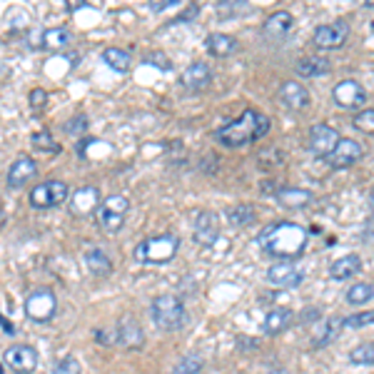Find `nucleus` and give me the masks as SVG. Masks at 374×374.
<instances>
[{
    "mask_svg": "<svg viewBox=\"0 0 374 374\" xmlns=\"http://www.w3.org/2000/svg\"><path fill=\"white\" fill-rule=\"evenodd\" d=\"M257 244L272 257L295 260L307 247V230L297 222H272V225L262 227V232L257 235Z\"/></svg>",
    "mask_w": 374,
    "mask_h": 374,
    "instance_id": "1",
    "label": "nucleus"
},
{
    "mask_svg": "<svg viewBox=\"0 0 374 374\" xmlns=\"http://www.w3.org/2000/svg\"><path fill=\"white\" fill-rule=\"evenodd\" d=\"M272 127L270 118L260 110H244L237 120H232L230 125L220 127V130L215 132V137L220 140L225 148H242V145H249L265 137Z\"/></svg>",
    "mask_w": 374,
    "mask_h": 374,
    "instance_id": "2",
    "label": "nucleus"
},
{
    "mask_svg": "<svg viewBox=\"0 0 374 374\" xmlns=\"http://www.w3.org/2000/svg\"><path fill=\"white\" fill-rule=\"evenodd\" d=\"M150 315L157 329L162 332H175V329H182L187 325V309L173 295H160V297L153 299V307H150Z\"/></svg>",
    "mask_w": 374,
    "mask_h": 374,
    "instance_id": "3",
    "label": "nucleus"
},
{
    "mask_svg": "<svg viewBox=\"0 0 374 374\" xmlns=\"http://www.w3.org/2000/svg\"><path fill=\"white\" fill-rule=\"evenodd\" d=\"M180 240L178 235H155L135 247V260L140 265H167L178 255Z\"/></svg>",
    "mask_w": 374,
    "mask_h": 374,
    "instance_id": "4",
    "label": "nucleus"
},
{
    "mask_svg": "<svg viewBox=\"0 0 374 374\" xmlns=\"http://www.w3.org/2000/svg\"><path fill=\"white\" fill-rule=\"evenodd\" d=\"M130 212V200L123 195H110L105 202H102L100 208L95 212V220L100 222V227L110 235L123 230L125 225V217Z\"/></svg>",
    "mask_w": 374,
    "mask_h": 374,
    "instance_id": "5",
    "label": "nucleus"
},
{
    "mask_svg": "<svg viewBox=\"0 0 374 374\" xmlns=\"http://www.w3.org/2000/svg\"><path fill=\"white\" fill-rule=\"evenodd\" d=\"M30 205L36 210H50L58 208L68 200V185L63 180H45V182H38L33 190H30Z\"/></svg>",
    "mask_w": 374,
    "mask_h": 374,
    "instance_id": "6",
    "label": "nucleus"
},
{
    "mask_svg": "<svg viewBox=\"0 0 374 374\" xmlns=\"http://www.w3.org/2000/svg\"><path fill=\"white\" fill-rule=\"evenodd\" d=\"M58 312V297H55L50 290H36L30 292L28 299H25V315L33 322H50Z\"/></svg>",
    "mask_w": 374,
    "mask_h": 374,
    "instance_id": "7",
    "label": "nucleus"
},
{
    "mask_svg": "<svg viewBox=\"0 0 374 374\" xmlns=\"http://www.w3.org/2000/svg\"><path fill=\"white\" fill-rule=\"evenodd\" d=\"M339 140H342V137H339V132L334 130L332 125L317 123L309 127L307 148H309V153L320 155V157H327V155H332V150L337 148Z\"/></svg>",
    "mask_w": 374,
    "mask_h": 374,
    "instance_id": "8",
    "label": "nucleus"
},
{
    "mask_svg": "<svg viewBox=\"0 0 374 374\" xmlns=\"http://www.w3.org/2000/svg\"><path fill=\"white\" fill-rule=\"evenodd\" d=\"M267 282L279 290H295L304 282V270L299 267L297 262H277L272 265L267 272Z\"/></svg>",
    "mask_w": 374,
    "mask_h": 374,
    "instance_id": "9",
    "label": "nucleus"
},
{
    "mask_svg": "<svg viewBox=\"0 0 374 374\" xmlns=\"http://www.w3.org/2000/svg\"><path fill=\"white\" fill-rule=\"evenodd\" d=\"M347 38H350V23L347 20H334L329 25H320L315 30V36H312V40L322 50H337L345 45Z\"/></svg>",
    "mask_w": 374,
    "mask_h": 374,
    "instance_id": "10",
    "label": "nucleus"
},
{
    "mask_svg": "<svg viewBox=\"0 0 374 374\" xmlns=\"http://www.w3.org/2000/svg\"><path fill=\"white\" fill-rule=\"evenodd\" d=\"M364 155V148L357 140H352V137H342L337 143V148L332 150V155H327L325 160L329 167H334V170H342V167H350L354 165V162L362 160Z\"/></svg>",
    "mask_w": 374,
    "mask_h": 374,
    "instance_id": "11",
    "label": "nucleus"
},
{
    "mask_svg": "<svg viewBox=\"0 0 374 374\" xmlns=\"http://www.w3.org/2000/svg\"><path fill=\"white\" fill-rule=\"evenodd\" d=\"M332 98L339 107H345V110H357V107H362L364 102H367V90L357 83V80H342V83L334 85Z\"/></svg>",
    "mask_w": 374,
    "mask_h": 374,
    "instance_id": "12",
    "label": "nucleus"
},
{
    "mask_svg": "<svg viewBox=\"0 0 374 374\" xmlns=\"http://www.w3.org/2000/svg\"><path fill=\"white\" fill-rule=\"evenodd\" d=\"M192 235H195V242L202 247H212L220 237V225H217V217L212 212H195V222H192Z\"/></svg>",
    "mask_w": 374,
    "mask_h": 374,
    "instance_id": "13",
    "label": "nucleus"
},
{
    "mask_svg": "<svg viewBox=\"0 0 374 374\" xmlns=\"http://www.w3.org/2000/svg\"><path fill=\"white\" fill-rule=\"evenodd\" d=\"M3 362L18 374H30L38 367V352L28 345H15L10 350H6L3 354Z\"/></svg>",
    "mask_w": 374,
    "mask_h": 374,
    "instance_id": "14",
    "label": "nucleus"
},
{
    "mask_svg": "<svg viewBox=\"0 0 374 374\" xmlns=\"http://www.w3.org/2000/svg\"><path fill=\"white\" fill-rule=\"evenodd\" d=\"M279 102H282L285 107H290V110L302 113V110H307V107L312 105V95L307 93L304 85L287 80V83L279 85Z\"/></svg>",
    "mask_w": 374,
    "mask_h": 374,
    "instance_id": "15",
    "label": "nucleus"
},
{
    "mask_svg": "<svg viewBox=\"0 0 374 374\" xmlns=\"http://www.w3.org/2000/svg\"><path fill=\"white\" fill-rule=\"evenodd\" d=\"M292 28H295V18H292V13H287V10L272 13V15L262 23L265 38H270V40H274V42L285 40V38L292 33Z\"/></svg>",
    "mask_w": 374,
    "mask_h": 374,
    "instance_id": "16",
    "label": "nucleus"
},
{
    "mask_svg": "<svg viewBox=\"0 0 374 374\" xmlns=\"http://www.w3.org/2000/svg\"><path fill=\"white\" fill-rule=\"evenodd\" d=\"M180 83H182L185 90H192V93L205 90L212 83V70H210L208 63H190L180 75Z\"/></svg>",
    "mask_w": 374,
    "mask_h": 374,
    "instance_id": "17",
    "label": "nucleus"
},
{
    "mask_svg": "<svg viewBox=\"0 0 374 374\" xmlns=\"http://www.w3.org/2000/svg\"><path fill=\"white\" fill-rule=\"evenodd\" d=\"M118 342L127 350H140L145 345L143 327L137 325L135 317H123V322L118 325Z\"/></svg>",
    "mask_w": 374,
    "mask_h": 374,
    "instance_id": "18",
    "label": "nucleus"
},
{
    "mask_svg": "<svg viewBox=\"0 0 374 374\" xmlns=\"http://www.w3.org/2000/svg\"><path fill=\"white\" fill-rule=\"evenodd\" d=\"M100 190L98 187H93V185H85V187H80V190L72 195V202L70 208L75 215H90V212H98V208H100Z\"/></svg>",
    "mask_w": 374,
    "mask_h": 374,
    "instance_id": "19",
    "label": "nucleus"
},
{
    "mask_svg": "<svg viewBox=\"0 0 374 374\" xmlns=\"http://www.w3.org/2000/svg\"><path fill=\"white\" fill-rule=\"evenodd\" d=\"M38 175V165L33 157H18L8 170V187H23Z\"/></svg>",
    "mask_w": 374,
    "mask_h": 374,
    "instance_id": "20",
    "label": "nucleus"
},
{
    "mask_svg": "<svg viewBox=\"0 0 374 374\" xmlns=\"http://www.w3.org/2000/svg\"><path fill=\"white\" fill-rule=\"evenodd\" d=\"M290 325H292V312H290V309H285V307L270 309L267 317H265V322H262V332L270 334V337H274V334L285 332Z\"/></svg>",
    "mask_w": 374,
    "mask_h": 374,
    "instance_id": "21",
    "label": "nucleus"
},
{
    "mask_svg": "<svg viewBox=\"0 0 374 374\" xmlns=\"http://www.w3.org/2000/svg\"><path fill=\"white\" fill-rule=\"evenodd\" d=\"M359 270H362V260H359V255H345V257H339V260H334L332 265H329V277L342 282V279L354 277Z\"/></svg>",
    "mask_w": 374,
    "mask_h": 374,
    "instance_id": "22",
    "label": "nucleus"
},
{
    "mask_svg": "<svg viewBox=\"0 0 374 374\" xmlns=\"http://www.w3.org/2000/svg\"><path fill=\"white\" fill-rule=\"evenodd\" d=\"M274 197H277L279 205H285V208H304V205H309V202L315 200V195L309 190H302V187H279L277 192H274Z\"/></svg>",
    "mask_w": 374,
    "mask_h": 374,
    "instance_id": "23",
    "label": "nucleus"
},
{
    "mask_svg": "<svg viewBox=\"0 0 374 374\" xmlns=\"http://www.w3.org/2000/svg\"><path fill=\"white\" fill-rule=\"evenodd\" d=\"M85 267H88V272L93 277H107V274L113 272V262H110V257L102 249L93 247L85 252Z\"/></svg>",
    "mask_w": 374,
    "mask_h": 374,
    "instance_id": "24",
    "label": "nucleus"
},
{
    "mask_svg": "<svg viewBox=\"0 0 374 374\" xmlns=\"http://www.w3.org/2000/svg\"><path fill=\"white\" fill-rule=\"evenodd\" d=\"M205 48L215 55V58H227L237 50V40L227 33H210L208 40H205Z\"/></svg>",
    "mask_w": 374,
    "mask_h": 374,
    "instance_id": "25",
    "label": "nucleus"
},
{
    "mask_svg": "<svg viewBox=\"0 0 374 374\" xmlns=\"http://www.w3.org/2000/svg\"><path fill=\"white\" fill-rule=\"evenodd\" d=\"M329 70H332V63L327 58H320V55H309L297 63V72L302 77H322Z\"/></svg>",
    "mask_w": 374,
    "mask_h": 374,
    "instance_id": "26",
    "label": "nucleus"
},
{
    "mask_svg": "<svg viewBox=\"0 0 374 374\" xmlns=\"http://www.w3.org/2000/svg\"><path fill=\"white\" fill-rule=\"evenodd\" d=\"M70 40H72V36H70V30L68 28H50V30H42L40 45L45 50H50V53H55V50L68 48Z\"/></svg>",
    "mask_w": 374,
    "mask_h": 374,
    "instance_id": "27",
    "label": "nucleus"
},
{
    "mask_svg": "<svg viewBox=\"0 0 374 374\" xmlns=\"http://www.w3.org/2000/svg\"><path fill=\"white\" fill-rule=\"evenodd\" d=\"M342 327H345V320H337V317H332V320L322 322V327L317 329L315 339H312V345H315V347L332 345L334 339L339 337V332H342Z\"/></svg>",
    "mask_w": 374,
    "mask_h": 374,
    "instance_id": "28",
    "label": "nucleus"
},
{
    "mask_svg": "<svg viewBox=\"0 0 374 374\" xmlns=\"http://www.w3.org/2000/svg\"><path fill=\"white\" fill-rule=\"evenodd\" d=\"M102 63L107 68H113L115 72H127L130 70V53L123 48H105L102 50Z\"/></svg>",
    "mask_w": 374,
    "mask_h": 374,
    "instance_id": "29",
    "label": "nucleus"
},
{
    "mask_svg": "<svg viewBox=\"0 0 374 374\" xmlns=\"http://www.w3.org/2000/svg\"><path fill=\"white\" fill-rule=\"evenodd\" d=\"M225 215H227V220H230L235 227H244V225H249V222L255 220V208L247 205V202H240V205L227 208Z\"/></svg>",
    "mask_w": 374,
    "mask_h": 374,
    "instance_id": "30",
    "label": "nucleus"
},
{
    "mask_svg": "<svg viewBox=\"0 0 374 374\" xmlns=\"http://www.w3.org/2000/svg\"><path fill=\"white\" fill-rule=\"evenodd\" d=\"M372 297H374V287L369 285V282H354L345 295V299L350 304H364Z\"/></svg>",
    "mask_w": 374,
    "mask_h": 374,
    "instance_id": "31",
    "label": "nucleus"
},
{
    "mask_svg": "<svg viewBox=\"0 0 374 374\" xmlns=\"http://www.w3.org/2000/svg\"><path fill=\"white\" fill-rule=\"evenodd\" d=\"M350 362L359 364V367H372L374 364V342H364V345L354 347L350 352Z\"/></svg>",
    "mask_w": 374,
    "mask_h": 374,
    "instance_id": "32",
    "label": "nucleus"
},
{
    "mask_svg": "<svg viewBox=\"0 0 374 374\" xmlns=\"http://www.w3.org/2000/svg\"><path fill=\"white\" fill-rule=\"evenodd\" d=\"M202 372V359L200 357H182L180 362L173 364V369H170V374H200Z\"/></svg>",
    "mask_w": 374,
    "mask_h": 374,
    "instance_id": "33",
    "label": "nucleus"
},
{
    "mask_svg": "<svg viewBox=\"0 0 374 374\" xmlns=\"http://www.w3.org/2000/svg\"><path fill=\"white\" fill-rule=\"evenodd\" d=\"M354 127H357V130L374 135V110H372V107H367V110H362V113H357Z\"/></svg>",
    "mask_w": 374,
    "mask_h": 374,
    "instance_id": "34",
    "label": "nucleus"
},
{
    "mask_svg": "<svg viewBox=\"0 0 374 374\" xmlns=\"http://www.w3.org/2000/svg\"><path fill=\"white\" fill-rule=\"evenodd\" d=\"M33 140V145H36L38 150H45V153H58V145L53 143V135L50 132H36V135L30 137Z\"/></svg>",
    "mask_w": 374,
    "mask_h": 374,
    "instance_id": "35",
    "label": "nucleus"
},
{
    "mask_svg": "<svg viewBox=\"0 0 374 374\" xmlns=\"http://www.w3.org/2000/svg\"><path fill=\"white\" fill-rule=\"evenodd\" d=\"M374 322V312H359V315H352L345 320V327H350V329H362V327L372 325Z\"/></svg>",
    "mask_w": 374,
    "mask_h": 374,
    "instance_id": "36",
    "label": "nucleus"
},
{
    "mask_svg": "<svg viewBox=\"0 0 374 374\" xmlns=\"http://www.w3.org/2000/svg\"><path fill=\"white\" fill-rule=\"evenodd\" d=\"M28 102H30V107H33V110H36V113H40L42 107H45V102H48V93H45V90H42V88L30 90Z\"/></svg>",
    "mask_w": 374,
    "mask_h": 374,
    "instance_id": "37",
    "label": "nucleus"
},
{
    "mask_svg": "<svg viewBox=\"0 0 374 374\" xmlns=\"http://www.w3.org/2000/svg\"><path fill=\"white\" fill-rule=\"evenodd\" d=\"M55 374H80V364H77L75 357H65V359H60L58 362Z\"/></svg>",
    "mask_w": 374,
    "mask_h": 374,
    "instance_id": "38",
    "label": "nucleus"
},
{
    "mask_svg": "<svg viewBox=\"0 0 374 374\" xmlns=\"http://www.w3.org/2000/svg\"><path fill=\"white\" fill-rule=\"evenodd\" d=\"M85 130H88V118H85V115H75V118L65 125L68 135H80V132H85Z\"/></svg>",
    "mask_w": 374,
    "mask_h": 374,
    "instance_id": "39",
    "label": "nucleus"
},
{
    "mask_svg": "<svg viewBox=\"0 0 374 374\" xmlns=\"http://www.w3.org/2000/svg\"><path fill=\"white\" fill-rule=\"evenodd\" d=\"M182 0H157V3H150V10L153 13H162V10H170V8L180 6Z\"/></svg>",
    "mask_w": 374,
    "mask_h": 374,
    "instance_id": "40",
    "label": "nucleus"
},
{
    "mask_svg": "<svg viewBox=\"0 0 374 374\" xmlns=\"http://www.w3.org/2000/svg\"><path fill=\"white\" fill-rule=\"evenodd\" d=\"M197 13H200V8L197 6H190V8H185L182 13H180L178 18H175V23H182V20H192L197 15Z\"/></svg>",
    "mask_w": 374,
    "mask_h": 374,
    "instance_id": "41",
    "label": "nucleus"
},
{
    "mask_svg": "<svg viewBox=\"0 0 374 374\" xmlns=\"http://www.w3.org/2000/svg\"><path fill=\"white\" fill-rule=\"evenodd\" d=\"M317 317H320V309L312 307V309H304L302 315H299V320H302V322H315Z\"/></svg>",
    "mask_w": 374,
    "mask_h": 374,
    "instance_id": "42",
    "label": "nucleus"
},
{
    "mask_svg": "<svg viewBox=\"0 0 374 374\" xmlns=\"http://www.w3.org/2000/svg\"><path fill=\"white\" fill-rule=\"evenodd\" d=\"M0 322H3V334H10V337H13V334H15V327H13V322L8 320V317H3Z\"/></svg>",
    "mask_w": 374,
    "mask_h": 374,
    "instance_id": "43",
    "label": "nucleus"
},
{
    "mask_svg": "<svg viewBox=\"0 0 374 374\" xmlns=\"http://www.w3.org/2000/svg\"><path fill=\"white\" fill-rule=\"evenodd\" d=\"M369 205H372V210H374V187H372V192H369Z\"/></svg>",
    "mask_w": 374,
    "mask_h": 374,
    "instance_id": "44",
    "label": "nucleus"
}]
</instances>
